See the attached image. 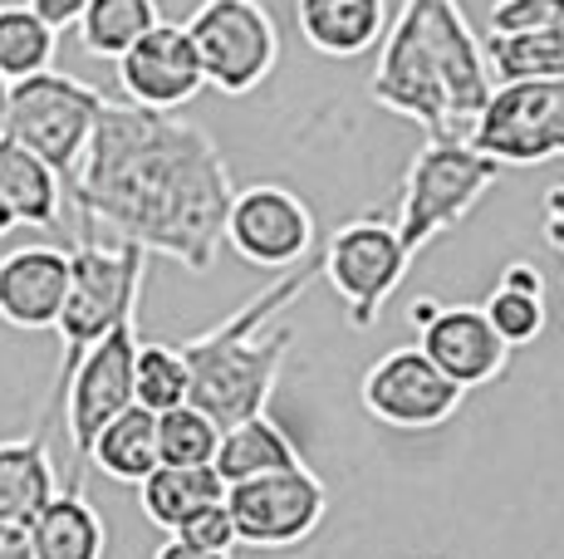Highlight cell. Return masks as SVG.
I'll return each instance as SVG.
<instances>
[{
	"label": "cell",
	"instance_id": "16",
	"mask_svg": "<svg viewBox=\"0 0 564 559\" xmlns=\"http://www.w3.org/2000/svg\"><path fill=\"white\" fill-rule=\"evenodd\" d=\"M69 289V251L59 245H20L0 255V325L20 335H45L59 319Z\"/></svg>",
	"mask_w": 564,
	"mask_h": 559
},
{
	"label": "cell",
	"instance_id": "3",
	"mask_svg": "<svg viewBox=\"0 0 564 559\" xmlns=\"http://www.w3.org/2000/svg\"><path fill=\"white\" fill-rule=\"evenodd\" d=\"M314 280H319V255H305L275 285H265L241 309H231L221 325L177 343L192 373L187 403L202 407L216 427H231L265 413L270 393L280 383V369H285L290 349H295V329L275 325V319L305 295Z\"/></svg>",
	"mask_w": 564,
	"mask_h": 559
},
{
	"label": "cell",
	"instance_id": "12",
	"mask_svg": "<svg viewBox=\"0 0 564 559\" xmlns=\"http://www.w3.org/2000/svg\"><path fill=\"white\" fill-rule=\"evenodd\" d=\"M359 397L373 423L398 427V432H432L462 413L466 388H457L417 343H398L368 363Z\"/></svg>",
	"mask_w": 564,
	"mask_h": 559
},
{
	"label": "cell",
	"instance_id": "8",
	"mask_svg": "<svg viewBox=\"0 0 564 559\" xmlns=\"http://www.w3.org/2000/svg\"><path fill=\"white\" fill-rule=\"evenodd\" d=\"M187 35L206 84L226 99L260 89L280 64V30L260 0H202L187 15Z\"/></svg>",
	"mask_w": 564,
	"mask_h": 559
},
{
	"label": "cell",
	"instance_id": "31",
	"mask_svg": "<svg viewBox=\"0 0 564 559\" xmlns=\"http://www.w3.org/2000/svg\"><path fill=\"white\" fill-rule=\"evenodd\" d=\"M530 25L564 30V0H496L491 6V30H530Z\"/></svg>",
	"mask_w": 564,
	"mask_h": 559
},
{
	"label": "cell",
	"instance_id": "30",
	"mask_svg": "<svg viewBox=\"0 0 564 559\" xmlns=\"http://www.w3.org/2000/svg\"><path fill=\"white\" fill-rule=\"evenodd\" d=\"M172 535H177V540H187V545H197V550L231 555L236 550V525H231V511H226V496L216 505H202L197 515H187V520H182Z\"/></svg>",
	"mask_w": 564,
	"mask_h": 559
},
{
	"label": "cell",
	"instance_id": "33",
	"mask_svg": "<svg viewBox=\"0 0 564 559\" xmlns=\"http://www.w3.org/2000/svg\"><path fill=\"white\" fill-rule=\"evenodd\" d=\"M0 559H35V540H30V525L0 520Z\"/></svg>",
	"mask_w": 564,
	"mask_h": 559
},
{
	"label": "cell",
	"instance_id": "6",
	"mask_svg": "<svg viewBox=\"0 0 564 559\" xmlns=\"http://www.w3.org/2000/svg\"><path fill=\"white\" fill-rule=\"evenodd\" d=\"M104 94L94 84L74 79V74L59 69H40L30 79L10 84V109H6V138L25 143L35 157L69 177L79 167L84 147H89V133L99 123Z\"/></svg>",
	"mask_w": 564,
	"mask_h": 559
},
{
	"label": "cell",
	"instance_id": "26",
	"mask_svg": "<svg viewBox=\"0 0 564 559\" xmlns=\"http://www.w3.org/2000/svg\"><path fill=\"white\" fill-rule=\"evenodd\" d=\"M158 0H89L79 15V45L99 59H118L158 25Z\"/></svg>",
	"mask_w": 564,
	"mask_h": 559
},
{
	"label": "cell",
	"instance_id": "36",
	"mask_svg": "<svg viewBox=\"0 0 564 559\" xmlns=\"http://www.w3.org/2000/svg\"><path fill=\"white\" fill-rule=\"evenodd\" d=\"M10 226H20L15 217H10V207H6V201H0V235H6L10 231Z\"/></svg>",
	"mask_w": 564,
	"mask_h": 559
},
{
	"label": "cell",
	"instance_id": "34",
	"mask_svg": "<svg viewBox=\"0 0 564 559\" xmlns=\"http://www.w3.org/2000/svg\"><path fill=\"white\" fill-rule=\"evenodd\" d=\"M153 559H231V555H221V550H197V545H187V540H177V535H167V540L158 545Z\"/></svg>",
	"mask_w": 564,
	"mask_h": 559
},
{
	"label": "cell",
	"instance_id": "1",
	"mask_svg": "<svg viewBox=\"0 0 564 559\" xmlns=\"http://www.w3.org/2000/svg\"><path fill=\"white\" fill-rule=\"evenodd\" d=\"M64 182L84 221L148 255H167L192 275H206L221 255L231 167L216 138L187 118L104 99L89 147Z\"/></svg>",
	"mask_w": 564,
	"mask_h": 559
},
{
	"label": "cell",
	"instance_id": "22",
	"mask_svg": "<svg viewBox=\"0 0 564 559\" xmlns=\"http://www.w3.org/2000/svg\"><path fill=\"white\" fill-rule=\"evenodd\" d=\"M89 461L104 471L108 481L138 486L148 471L158 467V413L128 403L118 417H108L99 437L89 442Z\"/></svg>",
	"mask_w": 564,
	"mask_h": 559
},
{
	"label": "cell",
	"instance_id": "21",
	"mask_svg": "<svg viewBox=\"0 0 564 559\" xmlns=\"http://www.w3.org/2000/svg\"><path fill=\"white\" fill-rule=\"evenodd\" d=\"M226 496V481L216 476V467H167L158 461L143 481H138V505L158 530H177L187 515H197L202 505H216Z\"/></svg>",
	"mask_w": 564,
	"mask_h": 559
},
{
	"label": "cell",
	"instance_id": "13",
	"mask_svg": "<svg viewBox=\"0 0 564 559\" xmlns=\"http://www.w3.org/2000/svg\"><path fill=\"white\" fill-rule=\"evenodd\" d=\"M226 245L246 265L290 271L305 255H314V211L300 191L280 182H256L246 191H231L226 207Z\"/></svg>",
	"mask_w": 564,
	"mask_h": 559
},
{
	"label": "cell",
	"instance_id": "2",
	"mask_svg": "<svg viewBox=\"0 0 564 559\" xmlns=\"http://www.w3.org/2000/svg\"><path fill=\"white\" fill-rule=\"evenodd\" d=\"M491 89L486 50L466 25L462 0H403L378 40V69L368 79L378 109L417 123L427 138H466Z\"/></svg>",
	"mask_w": 564,
	"mask_h": 559
},
{
	"label": "cell",
	"instance_id": "5",
	"mask_svg": "<svg viewBox=\"0 0 564 559\" xmlns=\"http://www.w3.org/2000/svg\"><path fill=\"white\" fill-rule=\"evenodd\" d=\"M496 182H501V163L476 153L466 138H427L417 147V157L408 163L403 201H398V217H393L412 261L442 231H452V226L471 217L486 201V191H496Z\"/></svg>",
	"mask_w": 564,
	"mask_h": 559
},
{
	"label": "cell",
	"instance_id": "32",
	"mask_svg": "<svg viewBox=\"0 0 564 559\" xmlns=\"http://www.w3.org/2000/svg\"><path fill=\"white\" fill-rule=\"evenodd\" d=\"M25 6L35 10L50 30H69V25H79V15H84L89 0H25Z\"/></svg>",
	"mask_w": 564,
	"mask_h": 559
},
{
	"label": "cell",
	"instance_id": "29",
	"mask_svg": "<svg viewBox=\"0 0 564 559\" xmlns=\"http://www.w3.org/2000/svg\"><path fill=\"white\" fill-rule=\"evenodd\" d=\"M216 442H221V427L202 407L182 403L158 413V461L167 467H212Z\"/></svg>",
	"mask_w": 564,
	"mask_h": 559
},
{
	"label": "cell",
	"instance_id": "28",
	"mask_svg": "<svg viewBox=\"0 0 564 559\" xmlns=\"http://www.w3.org/2000/svg\"><path fill=\"white\" fill-rule=\"evenodd\" d=\"M187 359L177 343H138L133 359V403L148 413H167V407L187 403Z\"/></svg>",
	"mask_w": 564,
	"mask_h": 559
},
{
	"label": "cell",
	"instance_id": "18",
	"mask_svg": "<svg viewBox=\"0 0 564 559\" xmlns=\"http://www.w3.org/2000/svg\"><path fill=\"white\" fill-rule=\"evenodd\" d=\"M0 201L10 207V217L25 226H59L64 217V177L54 172L45 157H35L25 143L0 138Z\"/></svg>",
	"mask_w": 564,
	"mask_h": 559
},
{
	"label": "cell",
	"instance_id": "9",
	"mask_svg": "<svg viewBox=\"0 0 564 559\" xmlns=\"http://www.w3.org/2000/svg\"><path fill=\"white\" fill-rule=\"evenodd\" d=\"M466 143L501 167H535L564 157V79L496 84Z\"/></svg>",
	"mask_w": 564,
	"mask_h": 559
},
{
	"label": "cell",
	"instance_id": "7",
	"mask_svg": "<svg viewBox=\"0 0 564 559\" xmlns=\"http://www.w3.org/2000/svg\"><path fill=\"white\" fill-rule=\"evenodd\" d=\"M408 265H412V255H408L403 235L378 211L344 221L319 251V280H329L334 299L344 305V319L354 329L378 325L388 295L408 280Z\"/></svg>",
	"mask_w": 564,
	"mask_h": 559
},
{
	"label": "cell",
	"instance_id": "27",
	"mask_svg": "<svg viewBox=\"0 0 564 559\" xmlns=\"http://www.w3.org/2000/svg\"><path fill=\"white\" fill-rule=\"evenodd\" d=\"M54 40L59 30H50L30 6H0V74L10 84L54 69Z\"/></svg>",
	"mask_w": 564,
	"mask_h": 559
},
{
	"label": "cell",
	"instance_id": "35",
	"mask_svg": "<svg viewBox=\"0 0 564 559\" xmlns=\"http://www.w3.org/2000/svg\"><path fill=\"white\" fill-rule=\"evenodd\" d=\"M6 109H10V79L0 74V138H6Z\"/></svg>",
	"mask_w": 564,
	"mask_h": 559
},
{
	"label": "cell",
	"instance_id": "20",
	"mask_svg": "<svg viewBox=\"0 0 564 559\" xmlns=\"http://www.w3.org/2000/svg\"><path fill=\"white\" fill-rule=\"evenodd\" d=\"M300 447L285 437V427L275 417L256 413L246 423H231L221 427V442H216V476L231 486V481H246V476H265V471H280V467H300Z\"/></svg>",
	"mask_w": 564,
	"mask_h": 559
},
{
	"label": "cell",
	"instance_id": "23",
	"mask_svg": "<svg viewBox=\"0 0 564 559\" xmlns=\"http://www.w3.org/2000/svg\"><path fill=\"white\" fill-rule=\"evenodd\" d=\"M59 491L54 481V461L45 437H20V442H0V520L30 525Z\"/></svg>",
	"mask_w": 564,
	"mask_h": 559
},
{
	"label": "cell",
	"instance_id": "10",
	"mask_svg": "<svg viewBox=\"0 0 564 559\" xmlns=\"http://www.w3.org/2000/svg\"><path fill=\"white\" fill-rule=\"evenodd\" d=\"M226 511H231V525H236V545H251V550H295V545H305L324 525L329 491L300 461V467H280V471H265V476L231 481L226 486Z\"/></svg>",
	"mask_w": 564,
	"mask_h": 559
},
{
	"label": "cell",
	"instance_id": "19",
	"mask_svg": "<svg viewBox=\"0 0 564 559\" xmlns=\"http://www.w3.org/2000/svg\"><path fill=\"white\" fill-rule=\"evenodd\" d=\"M30 540H35V559H104L108 550V525L79 486L54 491L45 511L30 520Z\"/></svg>",
	"mask_w": 564,
	"mask_h": 559
},
{
	"label": "cell",
	"instance_id": "24",
	"mask_svg": "<svg viewBox=\"0 0 564 559\" xmlns=\"http://www.w3.org/2000/svg\"><path fill=\"white\" fill-rule=\"evenodd\" d=\"M481 315L491 319V329L501 335L506 349H525L545 335V275L530 261H511L496 280V289L486 295Z\"/></svg>",
	"mask_w": 564,
	"mask_h": 559
},
{
	"label": "cell",
	"instance_id": "17",
	"mask_svg": "<svg viewBox=\"0 0 564 559\" xmlns=\"http://www.w3.org/2000/svg\"><path fill=\"white\" fill-rule=\"evenodd\" d=\"M388 0H295L300 40L324 59H364L388 30Z\"/></svg>",
	"mask_w": 564,
	"mask_h": 559
},
{
	"label": "cell",
	"instance_id": "15",
	"mask_svg": "<svg viewBox=\"0 0 564 559\" xmlns=\"http://www.w3.org/2000/svg\"><path fill=\"white\" fill-rule=\"evenodd\" d=\"M417 349L466 393L496 383L511 363V349L481 315V305H432V315L417 325Z\"/></svg>",
	"mask_w": 564,
	"mask_h": 559
},
{
	"label": "cell",
	"instance_id": "14",
	"mask_svg": "<svg viewBox=\"0 0 564 559\" xmlns=\"http://www.w3.org/2000/svg\"><path fill=\"white\" fill-rule=\"evenodd\" d=\"M113 64H118V89H123V99L138 103V109L177 113L206 89V74H202L197 50H192L187 25H172V20H158V25L148 30L138 45H128Z\"/></svg>",
	"mask_w": 564,
	"mask_h": 559
},
{
	"label": "cell",
	"instance_id": "4",
	"mask_svg": "<svg viewBox=\"0 0 564 559\" xmlns=\"http://www.w3.org/2000/svg\"><path fill=\"white\" fill-rule=\"evenodd\" d=\"M148 280V251L133 241H94L84 235L69 251V289H64L59 319V383L64 373L79 363V353L89 343H99L108 329H118L123 319H138V299H143Z\"/></svg>",
	"mask_w": 564,
	"mask_h": 559
},
{
	"label": "cell",
	"instance_id": "11",
	"mask_svg": "<svg viewBox=\"0 0 564 559\" xmlns=\"http://www.w3.org/2000/svg\"><path fill=\"white\" fill-rule=\"evenodd\" d=\"M138 319H123L118 329H108L99 343L79 353L69 373L59 383V417L64 437H69L74 467L89 461V442L99 437L108 417H118L133 403V359H138Z\"/></svg>",
	"mask_w": 564,
	"mask_h": 559
},
{
	"label": "cell",
	"instance_id": "25",
	"mask_svg": "<svg viewBox=\"0 0 564 559\" xmlns=\"http://www.w3.org/2000/svg\"><path fill=\"white\" fill-rule=\"evenodd\" d=\"M486 69L501 84L525 79H564V30L560 25H530V30H491L481 40Z\"/></svg>",
	"mask_w": 564,
	"mask_h": 559
}]
</instances>
